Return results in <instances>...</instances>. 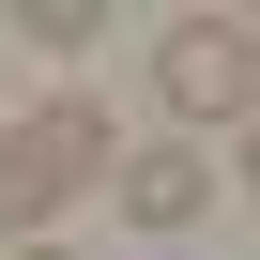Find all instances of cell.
Returning <instances> with one entry per match:
<instances>
[{"label":"cell","mask_w":260,"mask_h":260,"mask_svg":"<svg viewBox=\"0 0 260 260\" xmlns=\"http://www.w3.org/2000/svg\"><path fill=\"white\" fill-rule=\"evenodd\" d=\"M245 184H260V122H245Z\"/></svg>","instance_id":"5"},{"label":"cell","mask_w":260,"mask_h":260,"mask_svg":"<svg viewBox=\"0 0 260 260\" xmlns=\"http://www.w3.org/2000/svg\"><path fill=\"white\" fill-rule=\"evenodd\" d=\"M153 92L169 122H260V16H169Z\"/></svg>","instance_id":"2"},{"label":"cell","mask_w":260,"mask_h":260,"mask_svg":"<svg viewBox=\"0 0 260 260\" xmlns=\"http://www.w3.org/2000/svg\"><path fill=\"white\" fill-rule=\"evenodd\" d=\"M122 169V138H107V107H31V122H0V245H46V214L61 199H92Z\"/></svg>","instance_id":"1"},{"label":"cell","mask_w":260,"mask_h":260,"mask_svg":"<svg viewBox=\"0 0 260 260\" xmlns=\"http://www.w3.org/2000/svg\"><path fill=\"white\" fill-rule=\"evenodd\" d=\"M0 260H61V245H0Z\"/></svg>","instance_id":"6"},{"label":"cell","mask_w":260,"mask_h":260,"mask_svg":"<svg viewBox=\"0 0 260 260\" xmlns=\"http://www.w3.org/2000/svg\"><path fill=\"white\" fill-rule=\"evenodd\" d=\"M107 199H122V230H153V245H184V230L214 214V169H199L184 138H153V153H122V169H107Z\"/></svg>","instance_id":"3"},{"label":"cell","mask_w":260,"mask_h":260,"mask_svg":"<svg viewBox=\"0 0 260 260\" xmlns=\"http://www.w3.org/2000/svg\"><path fill=\"white\" fill-rule=\"evenodd\" d=\"M16 31H31V46H61V61H77V46H107V16H92V0H31Z\"/></svg>","instance_id":"4"}]
</instances>
